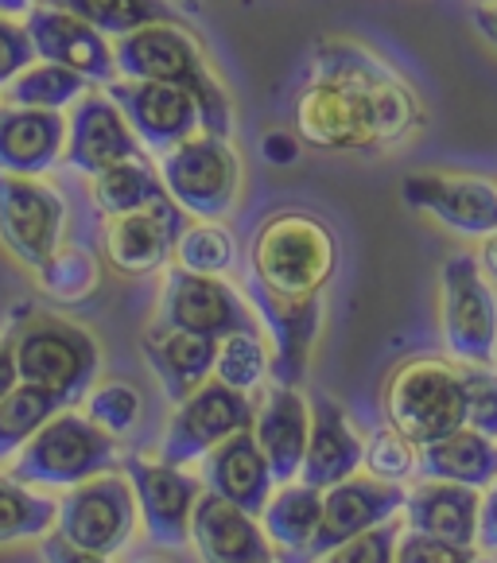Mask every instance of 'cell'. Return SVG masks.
<instances>
[{"instance_id":"1","label":"cell","mask_w":497,"mask_h":563,"mask_svg":"<svg viewBox=\"0 0 497 563\" xmlns=\"http://www.w3.org/2000/svg\"><path fill=\"white\" fill-rule=\"evenodd\" d=\"M291 121L307 148L373 156L420 133L423 101L382 55L346 35H331L311 51V75L296 93Z\"/></svg>"},{"instance_id":"2","label":"cell","mask_w":497,"mask_h":563,"mask_svg":"<svg viewBox=\"0 0 497 563\" xmlns=\"http://www.w3.org/2000/svg\"><path fill=\"white\" fill-rule=\"evenodd\" d=\"M117 55V75L121 78H141V82H167L183 86L199 101L202 129L218 136L233 133V101L218 75L210 70L207 55H202L199 40L191 27L183 24H148L136 32L113 40Z\"/></svg>"},{"instance_id":"3","label":"cell","mask_w":497,"mask_h":563,"mask_svg":"<svg viewBox=\"0 0 497 563\" xmlns=\"http://www.w3.org/2000/svg\"><path fill=\"white\" fill-rule=\"evenodd\" d=\"M339 268V238L311 210H276L248 241V273L280 296H323Z\"/></svg>"},{"instance_id":"4","label":"cell","mask_w":497,"mask_h":563,"mask_svg":"<svg viewBox=\"0 0 497 563\" xmlns=\"http://www.w3.org/2000/svg\"><path fill=\"white\" fill-rule=\"evenodd\" d=\"M12 334H16L20 382L47 389L63 408L86 400L101 369V350L86 327L51 311L20 307L12 311Z\"/></svg>"},{"instance_id":"5","label":"cell","mask_w":497,"mask_h":563,"mask_svg":"<svg viewBox=\"0 0 497 563\" xmlns=\"http://www.w3.org/2000/svg\"><path fill=\"white\" fill-rule=\"evenodd\" d=\"M121 443L86 412L63 408L12 455L9 474L24 486L70 489L121 466Z\"/></svg>"},{"instance_id":"6","label":"cell","mask_w":497,"mask_h":563,"mask_svg":"<svg viewBox=\"0 0 497 563\" xmlns=\"http://www.w3.org/2000/svg\"><path fill=\"white\" fill-rule=\"evenodd\" d=\"M385 420L412 443H435L466 423V389L455 357H408L393 365L382 389Z\"/></svg>"},{"instance_id":"7","label":"cell","mask_w":497,"mask_h":563,"mask_svg":"<svg viewBox=\"0 0 497 563\" xmlns=\"http://www.w3.org/2000/svg\"><path fill=\"white\" fill-rule=\"evenodd\" d=\"M159 179L167 195L191 218H214L225 222L241 199V156L230 136L199 129L195 136L179 141L175 148L159 152Z\"/></svg>"},{"instance_id":"8","label":"cell","mask_w":497,"mask_h":563,"mask_svg":"<svg viewBox=\"0 0 497 563\" xmlns=\"http://www.w3.org/2000/svg\"><path fill=\"white\" fill-rule=\"evenodd\" d=\"M440 334L455 362H497V288L474 253H451L440 268Z\"/></svg>"},{"instance_id":"9","label":"cell","mask_w":497,"mask_h":563,"mask_svg":"<svg viewBox=\"0 0 497 563\" xmlns=\"http://www.w3.org/2000/svg\"><path fill=\"white\" fill-rule=\"evenodd\" d=\"M253 416H257V400L248 397V393L222 385L218 377H210L191 397L175 405L156 459L167 466L202 463L218 443L230 440L233 431L253 428Z\"/></svg>"},{"instance_id":"10","label":"cell","mask_w":497,"mask_h":563,"mask_svg":"<svg viewBox=\"0 0 497 563\" xmlns=\"http://www.w3.org/2000/svg\"><path fill=\"white\" fill-rule=\"evenodd\" d=\"M136 521L141 514H136L133 482L124 478V471H109L67 489V497L58 501L55 532L86 552L117 555L133 540Z\"/></svg>"},{"instance_id":"11","label":"cell","mask_w":497,"mask_h":563,"mask_svg":"<svg viewBox=\"0 0 497 563\" xmlns=\"http://www.w3.org/2000/svg\"><path fill=\"white\" fill-rule=\"evenodd\" d=\"M124 478L133 482L136 514H141L144 537L156 548H183L191 540V517L202 497V478L187 474V466H167L159 459L124 455L121 459Z\"/></svg>"},{"instance_id":"12","label":"cell","mask_w":497,"mask_h":563,"mask_svg":"<svg viewBox=\"0 0 497 563\" xmlns=\"http://www.w3.org/2000/svg\"><path fill=\"white\" fill-rule=\"evenodd\" d=\"M67 225V202L32 175L0 172V245L24 268L40 273L58 253Z\"/></svg>"},{"instance_id":"13","label":"cell","mask_w":497,"mask_h":563,"mask_svg":"<svg viewBox=\"0 0 497 563\" xmlns=\"http://www.w3.org/2000/svg\"><path fill=\"white\" fill-rule=\"evenodd\" d=\"M156 323L218 342L241 327H257V316H253L248 299L233 284H225V276H202L175 265L164 276Z\"/></svg>"},{"instance_id":"14","label":"cell","mask_w":497,"mask_h":563,"mask_svg":"<svg viewBox=\"0 0 497 563\" xmlns=\"http://www.w3.org/2000/svg\"><path fill=\"white\" fill-rule=\"evenodd\" d=\"M405 207L431 214L459 238H486L497 230V183L486 175L459 172H412L400 183Z\"/></svg>"},{"instance_id":"15","label":"cell","mask_w":497,"mask_h":563,"mask_svg":"<svg viewBox=\"0 0 497 563\" xmlns=\"http://www.w3.org/2000/svg\"><path fill=\"white\" fill-rule=\"evenodd\" d=\"M245 299L273 346V382L299 385L311 365V346H316L319 323H323V296L296 299L265 288L261 280L245 276Z\"/></svg>"},{"instance_id":"16","label":"cell","mask_w":497,"mask_h":563,"mask_svg":"<svg viewBox=\"0 0 497 563\" xmlns=\"http://www.w3.org/2000/svg\"><path fill=\"white\" fill-rule=\"evenodd\" d=\"M405 486L382 482L373 474H354L339 486L323 489V521L311 544L296 555V563H319L331 548L362 537L365 529H377L389 517L405 514Z\"/></svg>"},{"instance_id":"17","label":"cell","mask_w":497,"mask_h":563,"mask_svg":"<svg viewBox=\"0 0 497 563\" xmlns=\"http://www.w3.org/2000/svg\"><path fill=\"white\" fill-rule=\"evenodd\" d=\"M106 93L117 101V109L124 113V121H129V129L136 133V141L148 152H156V156L202 129L199 101L183 90V86L141 82V78H113V82L106 86Z\"/></svg>"},{"instance_id":"18","label":"cell","mask_w":497,"mask_h":563,"mask_svg":"<svg viewBox=\"0 0 497 563\" xmlns=\"http://www.w3.org/2000/svg\"><path fill=\"white\" fill-rule=\"evenodd\" d=\"M24 27L32 35L35 55L47 58V63L78 70L93 86H109L113 78H121L117 75V55L109 35H101L98 27L86 24L75 12L35 0V9L24 16Z\"/></svg>"},{"instance_id":"19","label":"cell","mask_w":497,"mask_h":563,"mask_svg":"<svg viewBox=\"0 0 497 563\" xmlns=\"http://www.w3.org/2000/svg\"><path fill=\"white\" fill-rule=\"evenodd\" d=\"M187 230V210L164 195L136 214L109 218L106 225V261L124 276H148L175 257V241Z\"/></svg>"},{"instance_id":"20","label":"cell","mask_w":497,"mask_h":563,"mask_svg":"<svg viewBox=\"0 0 497 563\" xmlns=\"http://www.w3.org/2000/svg\"><path fill=\"white\" fill-rule=\"evenodd\" d=\"M144 156V144L136 141V133L129 129L124 113L117 109V101L106 90H90L86 98H78L70 106L67 117V159L75 172L82 175H98L106 167L121 164V159H136Z\"/></svg>"},{"instance_id":"21","label":"cell","mask_w":497,"mask_h":563,"mask_svg":"<svg viewBox=\"0 0 497 563\" xmlns=\"http://www.w3.org/2000/svg\"><path fill=\"white\" fill-rule=\"evenodd\" d=\"M253 440L265 451L268 471L276 486L299 478V466L311 440V400L299 393V385L273 382L257 393V416H253Z\"/></svg>"},{"instance_id":"22","label":"cell","mask_w":497,"mask_h":563,"mask_svg":"<svg viewBox=\"0 0 497 563\" xmlns=\"http://www.w3.org/2000/svg\"><path fill=\"white\" fill-rule=\"evenodd\" d=\"M191 544L202 563H276V548L265 537L261 517L245 514L210 489H202L195 506Z\"/></svg>"},{"instance_id":"23","label":"cell","mask_w":497,"mask_h":563,"mask_svg":"<svg viewBox=\"0 0 497 563\" xmlns=\"http://www.w3.org/2000/svg\"><path fill=\"white\" fill-rule=\"evenodd\" d=\"M365 440L357 435L346 408L327 393H311V440L299 466V482L316 489H331L339 482L362 474Z\"/></svg>"},{"instance_id":"24","label":"cell","mask_w":497,"mask_h":563,"mask_svg":"<svg viewBox=\"0 0 497 563\" xmlns=\"http://www.w3.org/2000/svg\"><path fill=\"white\" fill-rule=\"evenodd\" d=\"M67 148V117L55 109H27V106H0V172L4 175H32L63 159Z\"/></svg>"},{"instance_id":"25","label":"cell","mask_w":497,"mask_h":563,"mask_svg":"<svg viewBox=\"0 0 497 563\" xmlns=\"http://www.w3.org/2000/svg\"><path fill=\"white\" fill-rule=\"evenodd\" d=\"M202 486L210 494L225 497L233 506H241L245 514L261 517V509L268 506V497L276 489V478L268 471L265 451L253 440V428L233 431L230 440L218 443L207 459H202Z\"/></svg>"},{"instance_id":"26","label":"cell","mask_w":497,"mask_h":563,"mask_svg":"<svg viewBox=\"0 0 497 563\" xmlns=\"http://www.w3.org/2000/svg\"><path fill=\"white\" fill-rule=\"evenodd\" d=\"M478 506L482 489L440 478H416L405 494V521L408 529L428 532L435 540L474 548V540H478Z\"/></svg>"},{"instance_id":"27","label":"cell","mask_w":497,"mask_h":563,"mask_svg":"<svg viewBox=\"0 0 497 563\" xmlns=\"http://www.w3.org/2000/svg\"><path fill=\"white\" fill-rule=\"evenodd\" d=\"M141 350H144V362L152 365L159 389H164V397L172 400V405L187 400L199 385H207L210 377H214V354H218L214 339L152 323L141 339Z\"/></svg>"},{"instance_id":"28","label":"cell","mask_w":497,"mask_h":563,"mask_svg":"<svg viewBox=\"0 0 497 563\" xmlns=\"http://www.w3.org/2000/svg\"><path fill=\"white\" fill-rule=\"evenodd\" d=\"M416 478L459 482V486L486 489L497 482V440L463 423L459 431L420 448V474Z\"/></svg>"},{"instance_id":"29","label":"cell","mask_w":497,"mask_h":563,"mask_svg":"<svg viewBox=\"0 0 497 563\" xmlns=\"http://www.w3.org/2000/svg\"><path fill=\"white\" fill-rule=\"evenodd\" d=\"M319 521H323V489L299 478L276 486L268 506L261 509V525L276 548V563H296V555L319 532Z\"/></svg>"},{"instance_id":"30","label":"cell","mask_w":497,"mask_h":563,"mask_svg":"<svg viewBox=\"0 0 497 563\" xmlns=\"http://www.w3.org/2000/svg\"><path fill=\"white\" fill-rule=\"evenodd\" d=\"M90 195H93V207L106 218H121V214H136V210L159 202L167 195V187H164V179H159V167H152L148 156H136V159H121V164L93 175Z\"/></svg>"},{"instance_id":"31","label":"cell","mask_w":497,"mask_h":563,"mask_svg":"<svg viewBox=\"0 0 497 563\" xmlns=\"http://www.w3.org/2000/svg\"><path fill=\"white\" fill-rule=\"evenodd\" d=\"M214 377L230 389L248 393V397H257L265 389V382L273 377V346H268L261 323L218 339Z\"/></svg>"},{"instance_id":"32","label":"cell","mask_w":497,"mask_h":563,"mask_svg":"<svg viewBox=\"0 0 497 563\" xmlns=\"http://www.w3.org/2000/svg\"><path fill=\"white\" fill-rule=\"evenodd\" d=\"M93 90L90 78H82L78 70L70 67H58V63H47V58H35L32 67L20 70L9 86H4V101L9 106H27V109H70L78 98Z\"/></svg>"},{"instance_id":"33","label":"cell","mask_w":497,"mask_h":563,"mask_svg":"<svg viewBox=\"0 0 497 563\" xmlns=\"http://www.w3.org/2000/svg\"><path fill=\"white\" fill-rule=\"evenodd\" d=\"M43 4H58V9L75 12L86 24L98 27L101 35H113V40L148 24H183L172 0H43Z\"/></svg>"},{"instance_id":"34","label":"cell","mask_w":497,"mask_h":563,"mask_svg":"<svg viewBox=\"0 0 497 563\" xmlns=\"http://www.w3.org/2000/svg\"><path fill=\"white\" fill-rule=\"evenodd\" d=\"M58 501L47 494H35L32 486L16 482L12 474H0V544L20 540H43L55 529Z\"/></svg>"},{"instance_id":"35","label":"cell","mask_w":497,"mask_h":563,"mask_svg":"<svg viewBox=\"0 0 497 563\" xmlns=\"http://www.w3.org/2000/svg\"><path fill=\"white\" fill-rule=\"evenodd\" d=\"M175 265L202 276H230L238 268V238L225 222L199 218L175 241Z\"/></svg>"},{"instance_id":"36","label":"cell","mask_w":497,"mask_h":563,"mask_svg":"<svg viewBox=\"0 0 497 563\" xmlns=\"http://www.w3.org/2000/svg\"><path fill=\"white\" fill-rule=\"evenodd\" d=\"M55 412H63V405L47 389L20 382L9 397L0 400V463L16 455Z\"/></svg>"},{"instance_id":"37","label":"cell","mask_w":497,"mask_h":563,"mask_svg":"<svg viewBox=\"0 0 497 563\" xmlns=\"http://www.w3.org/2000/svg\"><path fill=\"white\" fill-rule=\"evenodd\" d=\"M35 276H40V288L47 291L55 303H82L101 284L98 257H93L90 249H78V245H70V249L58 245V253Z\"/></svg>"},{"instance_id":"38","label":"cell","mask_w":497,"mask_h":563,"mask_svg":"<svg viewBox=\"0 0 497 563\" xmlns=\"http://www.w3.org/2000/svg\"><path fill=\"white\" fill-rule=\"evenodd\" d=\"M365 474L382 482H412L420 474V443H412L408 435H400L397 428H382L373 440H365Z\"/></svg>"},{"instance_id":"39","label":"cell","mask_w":497,"mask_h":563,"mask_svg":"<svg viewBox=\"0 0 497 563\" xmlns=\"http://www.w3.org/2000/svg\"><path fill=\"white\" fill-rule=\"evenodd\" d=\"M141 408H144L141 393H136L129 382H101L86 393V416H90L101 431L117 435V440L136 428Z\"/></svg>"},{"instance_id":"40","label":"cell","mask_w":497,"mask_h":563,"mask_svg":"<svg viewBox=\"0 0 497 563\" xmlns=\"http://www.w3.org/2000/svg\"><path fill=\"white\" fill-rule=\"evenodd\" d=\"M466 389V423L489 440H497V362L494 365H474L459 362Z\"/></svg>"},{"instance_id":"41","label":"cell","mask_w":497,"mask_h":563,"mask_svg":"<svg viewBox=\"0 0 497 563\" xmlns=\"http://www.w3.org/2000/svg\"><path fill=\"white\" fill-rule=\"evenodd\" d=\"M400 529H405V521H400V517H389V521H382L377 529H365L362 537L331 548L319 563H393Z\"/></svg>"},{"instance_id":"42","label":"cell","mask_w":497,"mask_h":563,"mask_svg":"<svg viewBox=\"0 0 497 563\" xmlns=\"http://www.w3.org/2000/svg\"><path fill=\"white\" fill-rule=\"evenodd\" d=\"M474 552H478V548L448 544V540H435V537H428V532L400 529L393 563H471Z\"/></svg>"},{"instance_id":"43","label":"cell","mask_w":497,"mask_h":563,"mask_svg":"<svg viewBox=\"0 0 497 563\" xmlns=\"http://www.w3.org/2000/svg\"><path fill=\"white\" fill-rule=\"evenodd\" d=\"M35 47L32 35H27L24 24H16L12 16H0V90L35 63Z\"/></svg>"},{"instance_id":"44","label":"cell","mask_w":497,"mask_h":563,"mask_svg":"<svg viewBox=\"0 0 497 563\" xmlns=\"http://www.w3.org/2000/svg\"><path fill=\"white\" fill-rule=\"evenodd\" d=\"M261 159L273 167H291L299 164V152H303V141H299L296 133H284V129H268L265 136H261Z\"/></svg>"},{"instance_id":"45","label":"cell","mask_w":497,"mask_h":563,"mask_svg":"<svg viewBox=\"0 0 497 563\" xmlns=\"http://www.w3.org/2000/svg\"><path fill=\"white\" fill-rule=\"evenodd\" d=\"M43 563H109V555L86 552V548H75L70 540H63L58 532H47L43 537Z\"/></svg>"},{"instance_id":"46","label":"cell","mask_w":497,"mask_h":563,"mask_svg":"<svg viewBox=\"0 0 497 563\" xmlns=\"http://www.w3.org/2000/svg\"><path fill=\"white\" fill-rule=\"evenodd\" d=\"M478 552H497V482L482 489V506H478V540H474Z\"/></svg>"},{"instance_id":"47","label":"cell","mask_w":497,"mask_h":563,"mask_svg":"<svg viewBox=\"0 0 497 563\" xmlns=\"http://www.w3.org/2000/svg\"><path fill=\"white\" fill-rule=\"evenodd\" d=\"M20 385V369H16V334L12 327L0 334V400L9 397L12 389Z\"/></svg>"},{"instance_id":"48","label":"cell","mask_w":497,"mask_h":563,"mask_svg":"<svg viewBox=\"0 0 497 563\" xmlns=\"http://www.w3.org/2000/svg\"><path fill=\"white\" fill-rule=\"evenodd\" d=\"M471 20H474V32H478L489 47H497V0H478V9L471 12Z\"/></svg>"},{"instance_id":"49","label":"cell","mask_w":497,"mask_h":563,"mask_svg":"<svg viewBox=\"0 0 497 563\" xmlns=\"http://www.w3.org/2000/svg\"><path fill=\"white\" fill-rule=\"evenodd\" d=\"M474 257H478V265H482V273H486V280L497 288V230L482 238V245H478V253H474Z\"/></svg>"},{"instance_id":"50","label":"cell","mask_w":497,"mask_h":563,"mask_svg":"<svg viewBox=\"0 0 497 563\" xmlns=\"http://www.w3.org/2000/svg\"><path fill=\"white\" fill-rule=\"evenodd\" d=\"M32 9H35V0H0V16L20 20V16H27Z\"/></svg>"},{"instance_id":"51","label":"cell","mask_w":497,"mask_h":563,"mask_svg":"<svg viewBox=\"0 0 497 563\" xmlns=\"http://www.w3.org/2000/svg\"><path fill=\"white\" fill-rule=\"evenodd\" d=\"M129 563H172V560H164V555H133Z\"/></svg>"},{"instance_id":"52","label":"cell","mask_w":497,"mask_h":563,"mask_svg":"<svg viewBox=\"0 0 497 563\" xmlns=\"http://www.w3.org/2000/svg\"><path fill=\"white\" fill-rule=\"evenodd\" d=\"M471 563H497V560H494V552H474Z\"/></svg>"}]
</instances>
